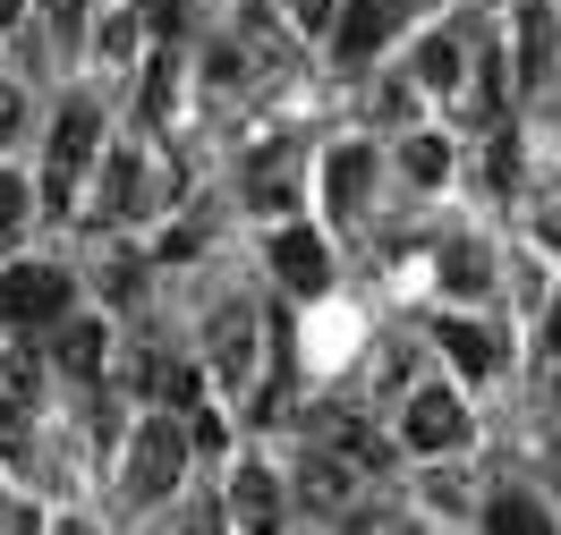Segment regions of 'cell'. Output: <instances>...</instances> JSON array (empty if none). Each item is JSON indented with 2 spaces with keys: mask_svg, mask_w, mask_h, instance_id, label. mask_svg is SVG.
Here are the masks:
<instances>
[{
  "mask_svg": "<svg viewBox=\"0 0 561 535\" xmlns=\"http://www.w3.org/2000/svg\"><path fill=\"white\" fill-rule=\"evenodd\" d=\"M187 460H196V451H187V426H179L171 408H145L137 426H128V460H119V493H128V510L171 501Z\"/></svg>",
  "mask_w": 561,
  "mask_h": 535,
  "instance_id": "obj_1",
  "label": "cell"
},
{
  "mask_svg": "<svg viewBox=\"0 0 561 535\" xmlns=\"http://www.w3.org/2000/svg\"><path fill=\"white\" fill-rule=\"evenodd\" d=\"M103 162V111L60 103L51 119V153H43V213H77V178Z\"/></svg>",
  "mask_w": 561,
  "mask_h": 535,
  "instance_id": "obj_2",
  "label": "cell"
},
{
  "mask_svg": "<svg viewBox=\"0 0 561 535\" xmlns=\"http://www.w3.org/2000/svg\"><path fill=\"white\" fill-rule=\"evenodd\" d=\"M477 433V417H468V392L459 383H417V392L400 399V451H417V460H443V451H459Z\"/></svg>",
  "mask_w": 561,
  "mask_h": 535,
  "instance_id": "obj_3",
  "label": "cell"
},
{
  "mask_svg": "<svg viewBox=\"0 0 561 535\" xmlns=\"http://www.w3.org/2000/svg\"><path fill=\"white\" fill-rule=\"evenodd\" d=\"M375 178H383L375 137L332 144V153H323V213H332V221H366V205H375Z\"/></svg>",
  "mask_w": 561,
  "mask_h": 535,
  "instance_id": "obj_4",
  "label": "cell"
},
{
  "mask_svg": "<svg viewBox=\"0 0 561 535\" xmlns=\"http://www.w3.org/2000/svg\"><path fill=\"white\" fill-rule=\"evenodd\" d=\"M69 272H60V264H9V272H0V315L18 323V332H35V323H60L69 315Z\"/></svg>",
  "mask_w": 561,
  "mask_h": 535,
  "instance_id": "obj_5",
  "label": "cell"
},
{
  "mask_svg": "<svg viewBox=\"0 0 561 535\" xmlns=\"http://www.w3.org/2000/svg\"><path fill=\"white\" fill-rule=\"evenodd\" d=\"M221 519L239 535H280V476L264 460H230V485H221Z\"/></svg>",
  "mask_w": 561,
  "mask_h": 535,
  "instance_id": "obj_6",
  "label": "cell"
},
{
  "mask_svg": "<svg viewBox=\"0 0 561 535\" xmlns=\"http://www.w3.org/2000/svg\"><path fill=\"white\" fill-rule=\"evenodd\" d=\"M273 272H280L289 298H323V289H332V239L307 230V221H280L273 230Z\"/></svg>",
  "mask_w": 561,
  "mask_h": 535,
  "instance_id": "obj_7",
  "label": "cell"
},
{
  "mask_svg": "<svg viewBox=\"0 0 561 535\" xmlns=\"http://www.w3.org/2000/svg\"><path fill=\"white\" fill-rule=\"evenodd\" d=\"M205 357L221 392H247L255 383V306H213L205 315Z\"/></svg>",
  "mask_w": 561,
  "mask_h": 535,
  "instance_id": "obj_8",
  "label": "cell"
},
{
  "mask_svg": "<svg viewBox=\"0 0 561 535\" xmlns=\"http://www.w3.org/2000/svg\"><path fill=\"white\" fill-rule=\"evenodd\" d=\"M111 357H119V340H111L103 315H60V323H51V365H60V374H77V383H103Z\"/></svg>",
  "mask_w": 561,
  "mask_h": 535,
  "instance_id": "obj_9",
  "label": "cell"
},
{
  "mask_svg": "<svg viewBox=\"0 0 561 535\" xmlns=\"http://www.w3.org/2000/svg\"><path fill=\"white\" fill-rule=\"evenodd\" d=\"M434 340H443V357L459 365V383H493L502 365H511V349H502V332L477 315H443L434 323Z\"/></svg>",
  "mask_w": 561,
  "mask_h": 535,
  "instance_id": "obj_10",
  "label": "cell"
},
{
  "mask_svg": "<svg viewBox=\"0 0 561 535\" xmlns=\"http://www.w3.org/2000/svg\"><path fill=\"white\" fill-rule=\"evenodd\" d=\"M434 289H443L451 306H477V298H493V289H502V264H493L485 239H451V247L434 255Z\"/></svg>",
  "mask_w": 561,
  "mask_h": 535,
  "instance_id": "obj_11",
  "label": "cell"
},
{
  "mask_svg": "<svg viewBox=\"0 0 561 535\" xmlns=\"http://www.w3.org/2000/svg\"><path fill=\"white\" fill-rule=\"evenodd\" d=\"M391 26H400V0H341V9H332V43H341L350 69H366V60L383 51Z\"/></svg>",
  "mask_w": 561,
  "mask_h": 535,
  "instance_id": "obj_12",
  "label": "cell"
},
{
  "mask_svg": "<svg viewBox=\"0 0 561 535\" xmlns=\"http://www.w3.org/2000/svg\"><path fill=\"white\" fill-rule=\"evenodd\" d=\"M502 60H511L519 85H545V77H553V9H545V0H519V9H511V51H502Z\"/></svg>",
  "mask_w": 561,
  "mask_h": 535,
  "instance_id": "obj_13",
  "label": "cell"
},
{
  "mask_svg": "<svg viewBox=\"0 0 561 535\" xmlns=\"http://www.w3.org/2000/svg\"><path fill=\"white\" fill-rule=\"evenodd\" d=\"M94 213L119 221V213H145V153H103V178H94Z\"/></svg>",
  "mask_w": 561,
  "mask_h": 535,
  "instance_id": "obj_14",
  "label": "cell"
},
{
  "mask_svg": "<svg viewBox=\"0 0 561 535\" xmlns=\"http://www.w3.org/2000/svg\"><path fill=\"white\" fill-rule=\"evenodd\" d=\"M298 485H307V501H316V510H350V501H357V467L341 460V451H307Z\"/></svg>",
  "mask_w": 561,
  "mask_h": 535,
  "instance_id": "obj_15",
  "label": "cell"
},
{
  "mask_svg": "<svg viewBox=\"0 0 561 535\" xmlns=\"http://www.w3.org/2000/svg\"><path fill=\"white\" fill-rule=\"evenodd\" d=\"M459 69H468V43H459V35H425L409 77H417V94H443V103H451V94H459Z\"/></svg>",
  "mask_w": 561,
  "mask_h": 535,
  "instance_id": "obj_16",
  "label": "cell"
},
{
  "mask_svg": "<svg viewBox=\"0 0 561 535\" xmlns=\"http://www.w3.org/2000/svg\"><path fill=\"white\" fill-rule=\"evenodd\" d=\"M485 527H493V535H561V519H553V510H545L536 493L502 485V493L485 501Z\"/></svg>",
  "mask_w": 561,
  "mask_h": 535,
  "instance_id": "obj_17",
  "label": "cell"
},
{
  "mask_svg": "<svg viewBox=\"0 0 561 535\" xmlns=\"http://www.w3.org/2000/svg\"><path fill=\"white\" fill-rule=\"evenodd\" d=\"M332 451H341V460H350L357 476H383L400 442H391V433H375L366 417H332Z\"/></svg>",
  "mask_w": 561,
  "mask_h": 535,
  "instance_id": "obj_18",
  "label": "cell"
},
{
  "mask_svg": "<svg viewBox=\"0 0 561 535\" xmlns=\"http://www.w3.org/2000/svg\"><path fill=\"white\" fill-rule=\"evenodd\" d=\"M171 111H179V51L162 43V51L145 60V94H137V119H145V128H162Z\"/></svg>",
  "mask_w": 561,
  "mask_h": 535,
  "instance_id": "obj_19",
  "label": "cell"
},
{
  "mask_svg": "<svg viewBox=\"0 0 561 535\" xmlns=\"http://www.w3.org/2000/svg\"><path fill=\"white\" fill-rule=\"evenodd\" d=\"M247 196L264 205V213H298L307 196H298V178H289V153H264L255 171H247Z\"/></svg>",
  "mask_w": 561,
  "mask_h": 535,
  "instance_id": "obj_20",
  "label": "cell"
},
{
  "mask_svg": "<svg viewBox=\"0 0 561 535\" xmlns=\"http://www.w3.org/2000/svg\"><path fill=\"white\" fill-rule=\"evenodd\" d=\"M400 162H409V178L417 187H434V178H451V137H434V128H400Z\"/></svg>",
  "mask_w": 561,
  "mask_h": 535,
  "instance_id": "obj_21",
  "label": "cell"
},
{
  "mask_svg": "<svg viewBox=\"0 0 561 535\" xmlns=\"http://www.w3.org/2000/svg\"><path fill=\"white\" fill-rule=\"evenodd\" d=\"M26 221H35V187H26L18 171H0V255L26 239Z\"/></svg>",
  "mask_w": 561,
  "mask_h": 535,
  "instance_id": "obj_22",
  "label": "cell"
},
{
  "mask_svg": "<svg viewBox=\"0 0 561 535\" xmlns=\"http://www.w3.org/2000/svg\"><path fill=\"white\" fill-rule=\"evenodd\" d=\"M179 426H187V451H205V460H221V451H230V417H221L213 399H196Z\"/></svg>",
  "mask_w": 561,
  "mask_h": 535,
  "instance_id": "obj_23",
  "label": "cell"
},
{
  "mask_svg": "<svg viewBox=\"0 0 561 535\" xmlns=\"http://www.w3.org/2000/svg\"><path fill=\"white\" fill-rule=\"evenodd\" d=\"M137 43H145V18L137 9H111L103 18V60H137Z\"/></svg>",
  "mask_w": 561,
  "mask_h": 535,
  "instance_id": "obj_24",
  "label": "cell"
},
{
  "mask_svg": "<svg viewBox=\"0 0 561 535\" xmlns=\"http://www.w3.org/2000/svg\"><path fill=\"white\" fill-rule=\"evenodd\" d=\"M0 392H9L18 408H26V399L43 392V357H35V349H9V374H0Z\"/></svg>",
  "mask_w": 561,
  "mask_h": 535,
  "instance_id": "obj_25",
  "label": "cell"
},
{
  "mask_svg": "<svg viewBox=\"0 0 561 535\" xmlns=\"http://www.w3.org/2000/svg\"><path fill=\"white\" fill-rule=\"evenodd\" d=\"M137 18H145V35H162V43H179V35H187V18H196V9H187V0H145Z\"/></svg>",
  "mask_w": 561,
  "mask_h": 535,
  "instance_id": "obj_26",
  "label": "cell"
},
{
  "mask_svg": "<svg viewBox=\"0 0 561 535\" xmlns=\"http://www.w3.org/2000/svg\"><path fill=\"white\" fill-rule=\"evenodd\" d=\"M332 9H341V0H280V18H289L298 35H332Z\"/></svg>",
  "mask_w": 561,
  "mask_h": 535,
  "instance_id": "obj_27",
  "label": "cell"
},
{
  "mask_svg": "<svg viewBox=\"0 0 561 535\" xmlns=\"http://www.w3.org/2000/svg\"><path fill=\"white\" fill-rule=\"evenodd\" d=\"M485 178H493V187H511V178H519V137H511V128H493V153H485Z\"/></svg>",
  "mask_w": 561,
  "mask_h": 535,
  "instance_id": "obj_28",
  "label": "cell"
},
{
  "mask_svg": "<svg viewBox=\"0 0 561 535\" xmlns=\"http://www.w3.org/2000/svg\"><path fill=\"white\" fill-rule=\"evenodd\" d=\"M409 111H417V85H383V94H375V119H383V128H409Z\"/></svg>",
  "mask_w": 561,
  "mask_h": 535,
  "instance_id": "obj_29",
  "label": "cell"
},
{
  "mask_svg": "<svg viewBox=\"0 0 561 535\" xmlns=\"http://www.w3.org/2000/svg\"><path fill=\"white\" fill-rule=\"evenodd\" d=\"M536 247L561 255V187H553V196H536Z\"/></svg>",
  "mask_w": 561,
  "mask_h": 535,
  "instance_id": "obj_30",
  "label": "cell"
},
{
  "mask_svg": "<svg viewBox=\"0 0 561 535\" xmlns=\"http://www.w3.org/2000/svg\"><path fill=\"white\" fill-rule=\"evenodd\" d=\"M26 137V103H18V85H0V153Z\"/></svg>",
  "mask_w": 561,
  "mask_h": 535,
  "instance_id": "obj_31",
  "label": "cell"
},
{
  "mask_svg": "<svg viewBox=\"0 0 561 535\" xmlns=\"http://www.w3.org/2000/svg\"><path fill=\"white\" fill-rule=\"evenodd\" d=\"M536 349H553V357H561V289L545 298V323H536Z\"/></svg>",
  "mask_w": 561,
  "mask_h": 535,
  "instance_id": "obj_32",
  "label": "cell"
},
{
  "mask_svg": "<svg viewBox=\"0 0 561 535\" xmlns=\"http://www.w3.org/2000/svg\"><path fill=\"white\" fill-rule=\"evenodd\" d=\"M43 18H51L60 35H77V26H85V0H43Z\"/></svg>",
  "mask_w": 561,
  "mask_h": 535,
  "instance_id": "obj_33",
  "label": "cell"
},
{
  "mask_svg": "<svg viewBox=\"0 0 561 535\" xmlns=\"http://www.w3.org/2000/svg\"><path fill=\"white\" fill-rule=\"evenodd\" d=\"M18 433H26V426H18V399L0 392V451H18Z\"/></svg>",
  "mask_w": 561,
  "mask_h": 535,
  "instance_id": "obj_34",
  "label": "cell"
},
{
  "mask_svg": "<svg viewBox=\"0 0 561 535\" xmlns=\"http://www.w3.org/2000/svg\"><path fill=\"white\" fill-rule=\"evenodd\" d=\"M0 527H9V535H43V510H9Z\"/></svg>",
  "mask_w": 561,
  "mask_h": 535,
  "instance_id": "obj_35",
  "label": "cell"
},
{
  "mask_svg": "<svg viewBox=\"0 0 561 535\" xmlns=\"http://www.w3.org/2000/svg\"><path fill=\"white\" fill-rule=\"evenodd\" d=\"M43 535H94L85 519H43Z\"/></svg>",
  "mask_w": 561,
  "mask_h": 535,
  "instance_id": "obj_36",
  "label": "cell"
},
{
  "mask_svg": "<svg viewBox=\"0 0 561 535\" xmlns=\"http://www.w3.org/2000/svg\"><path fill=\"white\" fill-rule=\"evenodd\" d=\"M18 18H26V0H0V26H18Z\"/></svg>",
  "mask_w": 561,
  "mask_h": 535,
  "instance_id": "obj_37",
  "label": "cell"
},
{
  "mask_svg": "<svg viewBox=\"0 0 561 535\" xmlns=\"http://www.w3.org/2000/svg\"><path fill=\"white\" fill-rule=\"evenodd\" d=\"M196 535H230V527H221V519H196Z\"/></svg>",
  "mask_w": 561,
  "mask_h": 535,
  "instance_id": "obj_38",
  "label": "cell"
},
{
  "mask_svg": "<svg viewBox=\"0 0 561 535\" xmlns=\"http://www.w3.org/2000/svg\"><path fill=\"white\" fill-rule=\"evenodd\" d=\"M9 332H18V323H9V315H0V340H9Z\"/></svg>",
  "mask_w": 561,
  "mask_h": 535,
  "instance_id": "obj_39",
  "label": "cell"
},
{
  "mask_svg": "<svg viewBox=\"0 0 561 535\" xmlns=\"http://www.w3.org/2000/svg\"><path fill=\"white\" fill-rule=\"evenodd\" d=\"M0 519H9V493H0Z\"/></svg>",
  "mask_w": 561,
  "mask_h": 535,
  "instance_id": "obj_40",
  "label": "cell"
},
{
  "mask_svg": "<svg viewBox=\"0 0 561 535\" xmlns=\"http://www.w3.org/2000/svg\"><path fill=\"white\" fill-rule=\"evenodd\" d=\"M357 535H366V527H357Z\"/></svg>",
  "mask_w": 561,
  "mask_h": 535,
  "instance_id": "obj_41",
  "label": "cell"
}]
</instances>
